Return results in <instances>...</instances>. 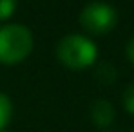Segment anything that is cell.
Returning <instances> with one entry per match:
<instances>
[{
    "label": "cell",
    "instance_id": "obj_1",
    "mask_svg": "<svg viewBox=\"0 0 134 132\" xmlns=\"http://www.w3.org/2000/svg\"><path fill=\"white\" fill-rule=\"evenodd\" d=\"M33 33L24 24H7L0 27V64L15 65L24 62L33 51Z\"/></svg>",
    "mask_w": 134,
    "mask_h": 132
},
{
    "label": "cell",
    "instance_id": "obj_2",
    "mask_svg": "<svg viewBox=\"0 0 134 132\" xmlns=\"http://www.w3.org/2000/svg\"><path fill=\"white\" fill-rule=\"evenodd\" d=\"M56 56L65 67L82 71L96 62L98 49L83 35H67L56 45Z\"/></svg>",
    "mask_w": 134,
    "mask_h": 132
},
{
    "label": "cell",
    "instance_id": "obj_3",
    "mask_svg": "<svg viewBox=\"0 0 134 132\" xmlns=\"http://www.w3.org/2000/svg\"><path fill=\"white\" fill-rule=\"evenodd\" d=\"M118 11L105 2H91L80 13V25L91 35H105L114 29Z\"/></svg>",
    "mask_w": 134,
    "mask_h": 132
},
{
    "label": "cell",
    "instance_id": "obj_4",
    "mask_svg": "<svg viewBox=\"0 0 134 132\" xmlns=\"http://www.w3.org/2000/svg\"><path fill=\"white\" fill-rule=\"evenodd\" d=\"M91 119L98 127H109L114 121V107L107 100H96L91 105Z\"/></svg>",
    "mask_w": 134,
    "mask_h": 132
},
{
    "label": "cell",
    "instance_id": "obj_5",
    "mask_svg": "<svg viewBox=\"0 0 134 132\" xmlns=\"http://www.w3.org/2000/svg\"><path fill=\"white\" fill-rule=\"evenodd\" d=\"M11 118H13V103L7 94L0 92V132L5 130Z\"/></svg>",
    "mask_w": 134,
    "mask_h": 132
},
{
    "label": "cell",
    "instance_id": "obj_6",
    "mask_svg": "<svg viewBox=\"0 0 134 132\" xmlns=\"http://www.w3.org/2000/svg\"><path fill=\"white\" fill-rule=\"evenodd\" d=\"M96 76L103 83H112L116 80V69L111 64H102V65L98 67V71H96Z\"/></svg>",
    "mask_w": 134,
    "mask_h": 132
},
{
    "label": "cell",
    "instance_id": "obj_7",
    "mask_svg": "<svg viewBox=\"0 0 134 132\" xmlns=\"http://www.w3.org/2000/svg\"><path fill=\"white\" fill-rule=\"evenodd\" d=\"M16 9V0H0V22L7 20Z\"/></svg>",
    "mask_w": 134,
    "mask_h": 132
},
{
    "label": "cell",
    "instance_id": "obj_8",
    "mask_svg": "<svg viewBox=\"0 0 134 132\" xmlns=\"http://www.w3.org/2000/svg\"><path fill=\"white\" fill-rule=\"evenodd\" d=\"M123 107L129 114L134 116V83H131L123 92Z\"/></svg>",
    "mask_w": 134,
    "mask_h": 132
},
{
    "label": "cell",
    "instance_id": "obj_9",
    "mask_svg": "<svg viewBox=\"0 0 134 132\" xmlns=\"http://www.w3.org/2000/svg\"><path fill=\"white\" fill-rule=\"evenodd\" d=\"M127 58L134 64V35L131 36V40H129V44H127Z\"/></svg>",
    "mask_w": 134,
    "mask_h": 132
},
{
    "label": "cell",
    "instance_id": "obj_10",
    "mask_svg": "<svg viewBox=\"0 0 134 132\" xmlns=\"http://www.w3.org/2000/svg\"><path fill=\"white\" fill-rule=\"evenodd\" d=\"M2 132H9V130H2Z\"/></svg>",
    "mask_w": 134,
    "mask_h": 132
},
{
    "label": "cell",
    "instance_id": "obj_11",
    "mask_svg": "<svg viewBox=\"0 0 134 132\" xmlns=\"http://www.w3.org/2000/svg\"><path fill=\"white\" fill-rule=\"evenodd\" d=\"M132 132H134V130H132Z\"/></svg>",
    "mask_w": 134,
    "mask_h": 132
}]
</instances>
